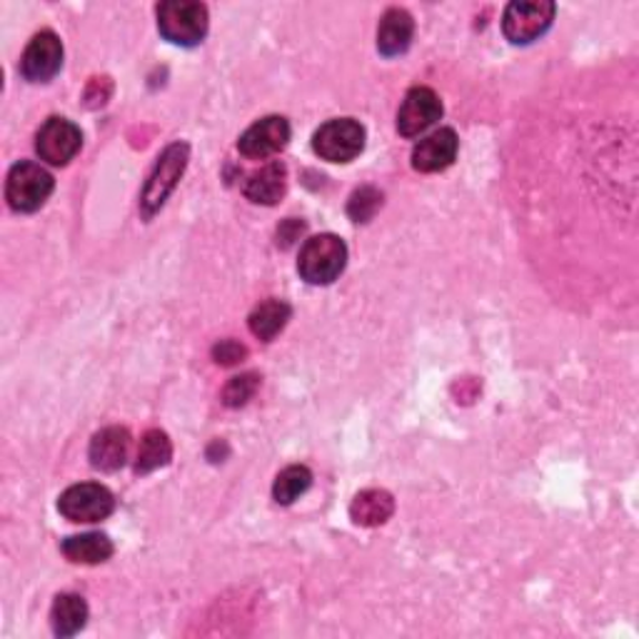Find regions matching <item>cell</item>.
I'll return each instance as SVG.
<instances>
[{"instance_id":"cell-10","label":"cell","mask_w":639,"mask_h":639,"mask_svg":"<svg viewBox=\"0 0 639 639\" xmlns=\"http://www.w3.org/2000/svg\"><path fill=\"white\" fill-rule=\"evenodd\" d=\"M439 118H443V103L435 90L413 88L397 110V130L405 138H417L427 128H433Z\"/></svg>"},{"instance_id":"cell-24","label":"cell","mask_w":639,"mask_h":639,"mask_svg":"<svg viewBox=\"0 0 639 639\" xmlns=\"http://www.w3.org/2000/svg\"><path fill=\"white\" fill-rule=\"evenodd\" d=\"M245 355H247V349H245V345H240L237 339H223V343H217V345L213 347L215 363L225 365V367L243 363Z\"/></svg>"},{"instance_id":"cell-17","label":"cell","mask_w":639,"mask_h":639,"mask_svg":"<svg viewBox=\"0 0 639 639\" xmlns=\"http://www.w3.org/2000/svg\"><path fill=\"white\" fill-rule=\"evenodd\" d=\"M88 622V605L80 595H58L53 609H50V627L55 637H73Z\"/></svg>"},{"instance_id":"cell-19","label":"cell","mask_w":639,"mask_h":639,"mask_svg":"<svg viewBox=\"0 0 639 639\" xmlns=\"http://www.w3.org/2000/svg\"><path fill=\"white\" fill-rule=\"evenodd\" d=\"M290 315H293V310H290L285 300H265L247 317L250 333L270 343V339L283 333Z\"/></svg>"},{"instance_id":"cell-11","label":"cell","mask_w":639,"mask_h":639,"mask_svg":"<svg viewBox=\"0 0 639 639\" xmlns=\"http://www.w3.org/2000/svg\"><path fill=\"white\" fill-rule=\"evenodd\" d=\"M290 143V123L283 115H267L250 125L237 140L240 155L263 160L283 150Z\"/></svg>"},{"instance_id":"cell-22","label":"cell","mask_w":639,"mask_h":639,"mask_svg":"<svg viewBox=\"0 0 639 639\" xmlns=\"http://www.w3.org/2000/svg\"><path fill=\"white\" fill-rule=\"evenodd\" d=\"M383 205V193L375 187H357L353 195L347 200V215L353 223H367V220H373L375 213Z\"/></svg>"},{"instance_id":"cell-20","label":"cell","mask_w":639,"mask_h":639,"mask_svg":"<svg viewBox=\"0 0 639 639\" xmlns=\"http://www.w3.org/2000/svg\"><path fill=\"white\" fill-rule=\"evenodd\" d=\"M170 457H173V443H170V437L163 433V429H148L138 447L135 473L138 475L155 473V469L165 467L170 463Z\"/></svg>"},{"instance_id":"cell-5","label":"cell","mask_w":639,"mask_h":639,"mask_svg":"<svg viewBox=\"0 0 639 639\" xmlns=\"http://www.w3.org/2000/svg\"><path fill=\"white\" fill-rule=\"evenodd\" d=\"M365 148V128L353 118H335L320 125L313 135V150L327 163H349Z\"/></svg>"},{"instance_id":"cell-16","label":"cell","mask_w":639,"mask_h":639,"mask_svg":"<svg viewBox=\"0 0 639 639\" xmlns=\"http://www.w3.org/2000/svg\"><path fill=\"white\" fill-rule=\"evenodd\" d=\"M287 190V170L283 163H267L247 178L245 195L257 205H275Z\"/></svg>"},{"instance_id":"cell-3","label":"cell","mask_w":639,"mask_h":639,"mask_svg":"<svg viewBox=\"0 0 639 639\" xmlns=\"http://www.w3.org/2000/svg\"><path fill=\"white\" fill-rule=\"evenodd\" d=\"M190 158V145L187 143H173L163 150V155L158 158V163L150 173L148 183L143 187V195H140V210H143V217H153L160 207L165 205V200L173 193L178 180L183 178Z\"/></svg>"},{"instance_id":"cell-18","label":"cell","mask_w":639,"mask_h":639,"mask_svg":"<svg viewBox=\"0 0 639 639\" xmlns=\"http://www.w3.org/2000/svg\"><path fill=\"white\" fill-rule=\"evenodd\" d=\"M113 542L103 532L73 535L63 542V555L75 565H100L113 557Z\"/></svg>"},{"instance_id":"cell-2","label":"cell","mask_w":639,"mask_h":639,"mask_svg":"<svg viewBox=\"0 0 639 639\" xmlns=\"http://www.w3.org/2000/svg\"><path fill=\"white\" fill-rule=\"evenodd\" d=\"M207 8L195 0H165L158 6V30L170 43L193 48L207 33Z\"/></svg>"},{"instance_id":"cell-13","label":"cell","mask_w":639,"mask_h":639,"mask_svg":"<svg viewBox=\"0 0 639 639\" xmlns=\"http://www.w3.org/2000/svg\"><path fill=\"white\" fill-rule=\"evenodd\" d=\"M130 453V433L125 427H105L93 435L88 447L90 465L100 473H115L125 465Z\"/></svg>"},{"instance_id":"cell-21","label":"cell","mask_w":639,"mask_h":639,"mask_svg":"<svg viewBox=\"0 0 639 639\" xmlns=\"http://www.w3.org/2000/svg\"><path fill=\"white\" fill-rule=\"evenodd\" d=\"M313 485V473L305 465H290L275 477L273 497L277 505H293L300 495H305Z\"/></svg>"},{"instance_id":"cell-23","label":"cell","mask_w":639,"mask_h":639,"mask_svg":"<svg viewBox=\"0 0 639 639\" xmlns=\"http://www.w3.org/2000/svg\"><path fill=\"white\" fill-rule=\"evenodd\" d=\"M260 385V377L255 373H245L230 379L223 389V403L227 407H243L250 397L255 395V389Z\"/></svg>"},{"instance_id":"cell-7","label":"cell","mask_w":639,"mask_h":639,"mask_svg":"<svg viewBox=\"0 0 639 639\" xmlns=\"http://www.w3.org/2000/svg\"><path fill=\"white\" fill-rule=\"evenodd\" d=\"M115 497L108 487L98 483H83L68 487L58 499V513L70 523H100L113 515Z\"/></svg>"},{"instance_id":"cell-25","label":"cell","mask_w":639,"mask_h":639,"mask_svg":"<svg viewBox=\"0 0 639 639\" xmlns=\"http://www.w3.org/2000/svg\"><path fill=\"white\" fill-rule=\"evenodd\" d=\"M303 230H305V223H300V220H295V217L285 220V223L280 225V230H277V243H283V247L293 245L295 240L303 235Z\"/></svg>"},{"instance_id":"cell-1","label":"cell","mask_w":639,"mask_h":639,"mask_svg":"<svg viewBox=\"0 0 639 639\" xmlns=\"http://www.w3.org/2000/svg\"><path fill=\"white\" fill-rule=\"evenodd\" d=\"M347 265V245L343 237L323 233L305 240L300 247L297 273L310 285H329L343 275Z\"/></svg>"},{"instance_id":"cell-6","label":"cell","mask_w":639,"mask_h":639,"mask_svg":"<svg viewBox=\"0 0 639 639\" xmlns=\"http://www.w3.org/2000/svg\"><path fill=\"white\" fill-rule=\"evenodd\" d=\"M555 13L557 6L549 0H515L505 8L503 30L509 43L527 45L547 33Z\"/></svg>"},{"instance_id":"cell-9","label":"cell","mask_w":639,"mask_h":639,"mask_svg":"<svg viewBox=\"0 0 639 639\" xmlns=\"http://www.w3.org/2000/svg\"><path fill=\"white\" fill-rule=\"evenodd\" d=\"M63 65V43L53 30H40L20 58V75L30 83H48Z\"/></svg>"},{"instance_id":"cell-14","label":"cell","mask_w":639,"mask_h":639,"mask_svg":"<svg viewBox=\"0 0 639 639\" xmlns=\"http://www.w3.org/2000/svg\"><path fill=\"white\" fill-rule=\"evenodd\" d=\"M415 36V20L403 8H389L379 20L377 28V50L387 58L403 55L413 43Z\"/></svg>"},{"instance_id":"cell-4","label":"cell","mask_w":639,"mask_h":639,"mask_svg":"<svg viewBox=\"0 0 639 639\" xmlns=\"http://www.w3.org/2000/svg\"><path fill=\"white\" fill-rule=\"evenodd\" d=\"M53 175L43 165L20 160L10 168L6 180V200L16 213H36L53 193Z\"/></svg>"},{"instance_id":"cell-12","label":"cell","mask_w":639,"mask_h":639,"mask_svg":"<svg viewBox=\"0 0 639 639\" xmlns=\"http://www.w3.org/2000/svg\"><path fill=\"white\" fill-rule=\"evenodd\" d=\"M459 140L453 128H439L419 140L413 150V168L417 173H439L455 163Z\"/></svg>"},{"instance_id":"cell-15","label":"cell","mask_w":639,"mask_h":639,"mask_svg":"<svg viewBox=\"0 0 639 639\" xmlns=\"http://www.w3.org/2000/svg\"><path fill=\"white\" fill-rule=\"evenodd\" d=\"M395 513V499L387 489H363L349 505V517L359 527L385 525Z\"/></svg>"},{"instance_id":"cell-8","label":"cell","mask_w":639,"mask_h":639,"mask_svg":"<svg viewBox=\"0 0 639 639\" xmlns=\"http://www.w3.org/2000/svg\"><path fill=\"white\" fill-rule=\"evenodd\" d=\"M83 145V133L68 118H48L36 135V153L48 165L63 168L78 155Z\"/></svg>"}]
</instances>
